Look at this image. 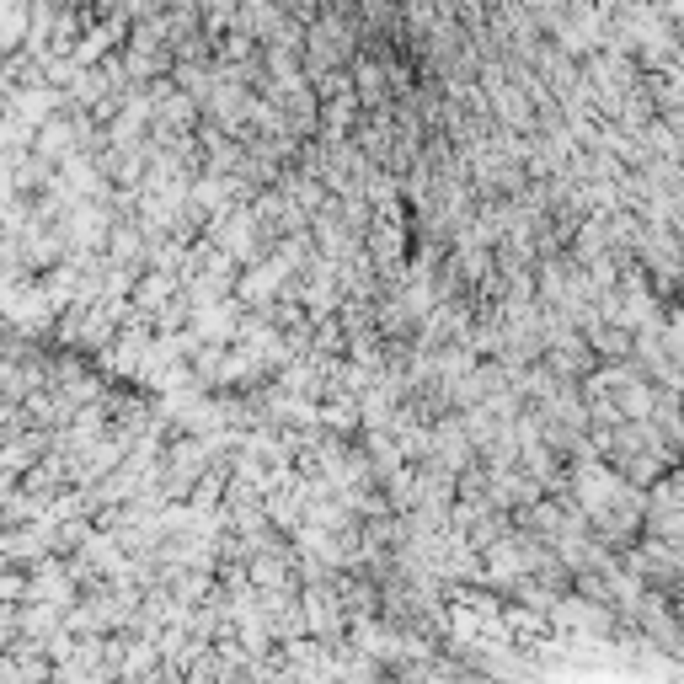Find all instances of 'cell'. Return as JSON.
I'll return each mask as SVG.
<instances>
[{"label": "cell", "mask_w": 684, "mask_h": 684, "mask_svg": "<svg viewBox=\"0 0 684 684\" xmlns=\"http://www.w3.org/2000/svg\"><path fill=\"white\" fill-rule=\"evenodd\" d=\"M503 626H508V636H513V631H519V642H524V647H530V642H535V636H540V631H546V620H540L535 610H508V620H503Z\"/></svg>", "instance_id": "obj_1"}]
</instances>
